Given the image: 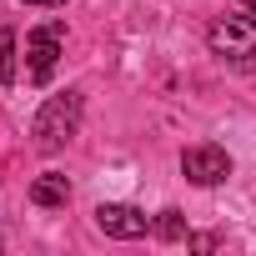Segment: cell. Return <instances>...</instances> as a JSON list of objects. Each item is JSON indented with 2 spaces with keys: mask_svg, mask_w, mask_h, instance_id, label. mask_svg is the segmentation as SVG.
Segmentation results:
<instances>
[{
  "mask_svg": "<svg viewBox=\"0 0 256 256\" xmlns=\"http://www.w3.org/2000/svg\"><path fill=\"white\" fill-rule=\"evenodd\" d=\"M76 131H80V90H60V96H50V100L36 110V126H30L36 151H46V156L66 151V146L76 141Z\"/></svg>",
  "mask_w": 256,
  "mask_h": 256,
  "instance_id": "6da1fadb",
  "label": "cell"
},
{
  "mask_svg": "<svg viewBox=\"0 0 256 256\" xmlns=\"http://www.w3.org/2000/svg\"><path fill=\"white\" fill-rule=\"evenodd\" d=\"M206 40H211V50H216L221 60L246 66V60L256 56V20H251V16H221V20H211Z\"/></svg>",
  "mask_w": 256,
  "mask_h": 256,
  "instance_id": "7a4b0ae2",
  "label": "cell"
},
{
  "mask_svg": "<svg viewBox=\"0 0 256 256\" xmlns=\"http://www.w3.org/2000/svg\"><path fill=\"white\" fill-rule=\"evenodd\" d=\"M60 46H66V30H60L56 20H46V26H36V30H30V40H26V76H30L36 86H46V80L56 76Z\"/></svg>",
  "mask_w": 256,
  "mask_h": 256,
  "instance_id": "3957f363",
  "label": "cell"
},
{
  "mask_svg": "<svg viewBox=\"0 0 256 256\" xmlns=\"http://www.w3.org/2000/svg\"><path fill=\"white\" fill-rule=\"evenodd\" d=\"M96 226L116 241H136V236H151V216L136 211V206H126V201H106L96 206Z\"/></svg>",
  "mask_w": 256,
  "mask_h": 256,
  "instance_id": "277c9868",
  "label": "cell"
},
{
  "mask_svg": "<svg viewBox=\"0 0 256 256\" xmlns=\"http://www.w3.org/2000/svg\"><path fill=\"white\" fill-rule=\"evenodd\" d=\"M181 171L196 186H221L231 176V156L221 146H191V151H181Z\"/></svg>",
  "mask_w": 256,
  "mask_h": 256,
  "instance_id": "5b68a950",
  "label": "cell"
},
{
  "mask_svg": "<svg viewBox=\"0 0 256 256\" xmlns=\"http://www.w3.org/2000/svg\"><path fill=\"white\" fill-rule=\"evenodd\" d=\"M30 201H36V206H66V201H70V181H66L60 171H46V176L30 181Z\"/></svg>",
  "mask_w": 256,
  "mask_h": 256,
  "instance_id": "8992f818",
  "label": "cell"
},
{
  "mask_svg": "<svg viewBox=\"0 0 256 256\" xmlns=\"http://www.w3.org/2000/svg\"><path fill=\"white\" fill-rule=\"evenodd\" d=\"M151 236H161V241H186L191 231H186V216H181L176 206H166L161 216H151Z\"/></svg>",
  "mask_w": 256,
  "mask_h": 256,
  "instance_id": "52a82bcc",
  "label": "cell"
},
{
  "mask_svg": "<svg viewBox=\"0 0 256 256\" xmlns=\"http://www.w3.org/2000/svg\"><path fill=\"white\" fill-rule=\"evenodd\" d=\"M16 80V36L0 26V86H10Z\"/></svg>",
  "mask_w": 256,
  "mask_h": 256,
  "instance_id": "ba28073f",
  "label": "cell"
},
{
  "mask_svg": "<svg viewBox=\"0 0 256 256\" xmlns=\"http://www.w3.org/2000/svg\"><path fill=\"white\" fill-rule=\"evenodd\" d=\"M20 6H46V10H56V6H66V0H20Z\"/></svg>",
  "mask_w": 256,
  "mask_h": 256,
  "instance_id": "9c48e42d",
  "label": "cell"
},
{
  "mask_svg": "<svg viewBox=\"0 0 256 256\" xmlns=\"http://www.w3.org/2000/svg\"><path fill=\"white\" fill-rule=\"evenodd\" d=\"M241 6H246V16H251V20H256V0H241Z\"/></svg>",
  "mask_w": 256,
  "mask_h": 256,
  "instance_id": "30bf717a",
  "label": "cell"
},
{
  "mask_svg": "<svg viewBox=\"0 0 256 256\" xmlns=\"http://www.w3.org/2000/svg\"><path fill=\"white\" fill-rule=\"evenodd\" d=\"M0 246H6V241H0Z\"/></svg>",
  "mask_w": 256,
  "mask_h": 256,
  "instance_id": "8fae6325",
  "label": "cell"
}]
</instances>
